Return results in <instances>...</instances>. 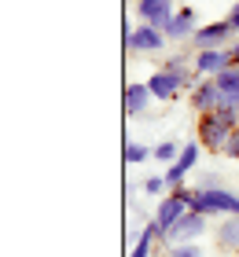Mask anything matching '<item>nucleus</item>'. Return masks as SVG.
<instances>
[{
    "label": "nucleus",
    "instance_id": "nucleus-9",
    "mask_svg": "<svg viewBox=\"0 0 239 257\" xmlns=\"http://www.w3.org/2000/svg\"><path fill=\"white\" fill-rule=\"evenodd\" d=\"M191 103H195L199 114H213L221 107V88H217V77H202L195 81V88H191Z\"/></svg>",
    "mask_w": 239,
    "mask_h": 257
},
{
    "label": "nucleus",
    "instance_id": "nucleus-15",
    "mask_svg": "<svg viewBox=\"0 0 239 257\" xmlns=\"http://www.w3.org/2000/svg\"><path fill=\"white\" fill-rule=\"evenodd\" d=\"M154 239H162V228L151 220V224L140 231V239H136V246H133V257H151V242Z\"/></svg>",
    "mask_w": 239,
    "mask_h": 257
},
{
    "label": "nucleus",
    "instance_id": "nucleus-4",
    "mask_svg": "<svg viewBox=\"0 0 239 257\" xmlns=\"http://www.w3.org/2000/svg\"><path fill=\"white\" fill-rule=\"evenodd\" d=\"M232 22L221 19V22H210V26H199L195 37H191V48L195 52H210V48H228L232 44Z\"/></svg>",
    "mask_w": 239,
    "mask_h": 257
},
{
    "label": "nucleus",
    "instance_id": "nucleus-6",
    "mask_svg": "<svg viewBox=\"0 0 239 257\" xmlns=\"http://www.w3.org/2000/svg\"><path fill=\"white\" fill-rule=\"evenodd\" d=\"M202 231H206V217L195 213V209H188V213L177 220L170 231H166V239H162V242H170V246H177V242H195Z\"/></svg>",
    "mask_w": 239,
    "mask_h": 257
},
{
    "label": "nucleus",
    "instance_id": "nucleus-8",
    "mask_svg": "<svg viewBox=\"0 0 239 257\" xmlns=\"http://www.w3.org/2000/svg\"><path fill=\"white\" fill-rule=\"evenodd\" d=\"M199 147L202 144H184L181 155H177V162H173V166H166V184H170V191L173 188H184L188 169H195V162H199Z\"/></svg>",
    "mask_w": 239,
    "mask_h": 257
},
{
    "label": "nucleus",
    "instance_id": "nucleus-16",
    "mask_svg": "<svg viewBox=\"0 0 239 257\" xmlns=\"http://www.w3.org/2000/svg\"><path fill=\"white\" fill-rule=\"evenodd\" d=\"M177 155H181V147H177V144H170V140L154 147V158H158L162 166H173V162H177Z\"/></svg>",
    "mask_w": 239,
    "mask_h": 257
},
{
    "label": "nucleus",
    "instance_id": "nucleus-18",
    "mask_svg": "<svg viewBox=\"0 0 239 257\" xmlns=\"http://www.w3.org/2000/svg\"><path fill=\"white\" fill-rule=\"evenodd\" d=\"M147 155H151V151L143 144H129L125 147V162H129V166H133V162H147Z\"/></svg>",
    "mask_w": 239,
    "mask_h": 257
},
{
    "label": "nucleus",
    "instance_id": "nucleus-2",
    "mask_svg": "<svg viewBox=\"0 0 239 257\" xmlns=\"http://www.w3.org/2000/svg\"><path fill=\"white\" fill-rule=\"evenodd\" d=\"M191 198H195V191H191V188H173L170 195H162L158 213H154V224L162 228V239H166V231H170L177 220L191 209Z\"/></svg>",
    "mask_w": 239,
    "mask_h": 257
},
{
    "label": "nucleus",
    "instance_id": "nucleus-1",
    "mask_svg": "<svg viewBox=\"0 0 239 257\" xmlns=\"http://www.w3.org/2000/svg\"><path fill=\"white\" fill-rule=\"evenodd\" d=\"M191 209L202 217H239V195L228 188H195V198H191Z\"/></svg>",
    "mask_w": 239,
    "mask_h": 257
},
{
    "label": "nucleus",
    "instance_id": "nucleus-14",
    "mask_svg": "<svg viewBox=\"0 0 239 257\" xmlns=\"http://www.w3.org/2000/svg\"><path fill=\"white\" fill-rule=\"evenodd\" d=\"M217 246H221V253L239 250V217H224V220H221V228H217Z\"/></svg>",
    "mask_w": 239,
    "mask_h": 257
},
{
    "label": "nucleus",
    "instance_id": "nucleus-19",
    "mask_svg": "<svg viewBox=\"0 0 239 257\" xmlns=\"http://www.w3.org/2000/svg\"><path fill=\"white\" fill-rule=\"evenodd\" d=\"M143 191L147 195H162V191H170V184H166V177H147L143 180Z\"/></svg>",
    "mask_w": 239,
    "mask_h": 257
},
{
    "label": "nucleus",
    "instance_id": "nucleus-20",
    "mask_svg": "<svg viewBox=\"0 0 239 257\" xmlns=\"http://www.w3.org/2000/svg\"><path fill=\"white\" fill-rule=\"evenodd\" d=\"M224 155H228V158H239V128H232L228 144H224Z\"/></svg>",
    "mask_w": 239,
    "mask_h": 257
},
{
    "label": "nucleus",
    "instance_id": "nucleus-12",
    "mask_svg": "<svg viewBox=\"0 0 239 257\" xmlns=\"http://www.w3.org/2000/svg\"><path fill=\"white\" fill-rule=\"evenodd\" d=\"M232 66V55L228 48H210V52H195V70L202 77H217L221 70Z\"/></svg>",
    "mask_w": 239,
    "mask_h": 257
},
{
    "label": "nucleus",
    "instance_id": "nucleus-3",
    "mask_svg": "<svg viewBox=\"0 0 239 257\" xmlns=\"http://www.w3.org/2000/svg\"><path fill=\"white\" fill-rule=\"evenodd\" d=\"M228 136H232V125L224 121L217 110H213V114H202V118H199V144L206 147V151H217V155H221L224 144H228Z\"/></svg>",
    "mask_w": 239,
    "mask_h": 257
},
{
    "label": "nucleus",
    "instance_id": "nucleus-7",
    "mask_svg": "<svg viewBox=\"0 0 239 257\" xmlns=\"http://www.w3.org/2000/svg\"><path fill=\"white\" fill-rule=\"evenodd\" d=\"M136 15H140V22L158 26V30L166 33L170 19L177 15V8H173V0H136Z\"/></svg>",
    "mask_w": 239,
    "mask_h": 257
},
{
    "label": "nucleus",
    "instance_id": "nucleus-17",
    "mask_svg": "<svg viewBox=\"0 0 239 257\" xmlns=\"http://www.w3.org/2000/svg\"><path fill=\"white\" fill-rule=\"evenodd\" d=\"M170 257H202V250L195 242H177V246H170Z\"/></svg>",
    "mask_w": 239,
    "mask_h": 257
},
{
    "label": "nucleus",
    "instance_id": "nucleus-10",
    "mask_svg": "<svg viewBox=\"0 0 239 257\" xmlns=\"http://www.w3.org/2000/svg\"><path fill=\"white\" fill-rule=\"evenodd\" d=\"M147 88H151V96L154 99H177L181 96V88H184V81L177 77V74H170V70H154V74L147 77Z\"/></svg>",
    "mask_w": 239,
    "mask_h": 257
},
{
    "label": "nucleus",
    "instance_id": "nucleus-11",
    "mask_svg": "<svg viewBox=\"0 0 239 257\" xmlns=\"http://www.w3.org/2000/svg\"><path fill=\"white\" fill-rule=\"evenodd\" d=\"M195 30H199L195 8H181L170 19V26H166V41H188V37H195Z\"/></svg>",
    "mask_w": 239,
    "mask_h": 257
},
{
    "label": "nucleus",
    "instance_id": "nucleus-22",
    "mask_svg": "<svg viewBox=\"0 0 239 257\" xmlns=\"http://www.w3.org/2000/svg\"><path fill=\"white\" fill-rule=\"evenodd\" d=\"M228 55H232V63H239V37L228 44Z\"/></svg>",
    "mask_w": 239,
    "mask_h": 257
},
{
    "label": "nucleus",
    "instance_id": "nucleus-13",
    "mask_svg": "<svg viewBox=\"0 0 239 257\" xmlns=\"http://www.w3.org/2000/svg\"><path fill=\"white\" fill-rule=\"evenodd\" d=\"M151 88H147V81H136V85H129L125 88V114H133V118H140L143 110H147V103H151Z\"/></svg>",
    "mask_w": 239,
    "mask_h": 257
},
{
    "label": "nucleus",
    "instance_id": "nucleus-21",
    "mask_svg": "<svg viewBox=\"0 0 239 257\" xmlns=\"http://www.w3.org/2000/svg\"><path fill=\"white\" fill-rule=\"evenodd\" d=\"M228 22H232V30H235V33H239V4H235V8H232V11H228Z\"/></svg>",
    "mask_w": 239,
    "mask_h": 257
},
{
    "label": "nucleus",
    "instance_id": "nucleus-5",
    "mask_svg": "<svg viewBox=\"0 0 239 257\" xmlns=\"http://www.w3.org/2000/svg\"><path fill=\"white\" fill-rule=\"evenodd\" d=\"M162 44H170V41H166V33L158 26L140 22L136 30H125V48L129 52H162Z\"/></svg>",
    "mask_w": 239,
    "mask_h": 257
}]
</instances>
